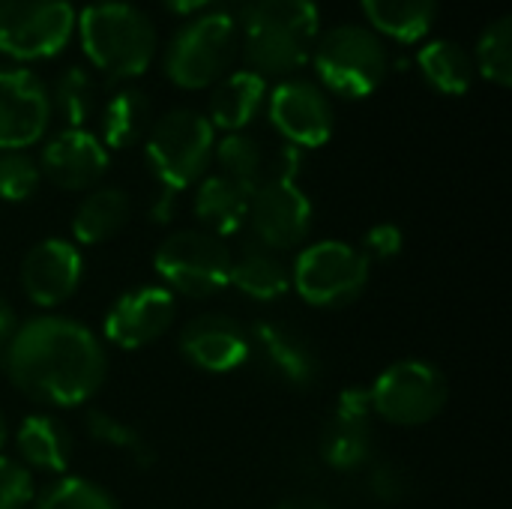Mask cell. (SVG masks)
Here are the masks:
<instances>
[{"mask_svg": "<svg viewBox=\"0 0 512 509\" xmlns=\"http://www.w3.org/2000/svg\"><path fill=\"white\" fill-rule=\"evenodd\" d=\"M3 372L33 402L72 408L99 393L108 363L99 339L87 327L69 318L42 315L9 336Z\"/></svg>", "mask_w": 512, "mask_h": 509, "instance_id": "6da1fadb", "label": "cell"}, {"mask_svg": "<svg viewBox=\"0 0 512 509\" xmlns=\"http://www.w3.org/2000/svg\"><path fill=\"white\" fill-rule=\"evenodd\" d=\"M237 27L249 72L267 81L288 78L312 60L321 18L315 0H255Z\"/></svg>", "mask_w": 512, "mask_h": 509, "instance_id": "7a4b0ae2", "label": "cell"}, {"mask_svg": "<svg viewBox=\"0 0 512 509\" xmlns=\"http://www.w3.org/2000/svg\"><path fill=\"white\" fill-rule=\"evenodd\" d=\"M216 147V129L210 120L192 108H174L150 123L147 132V165L159 180V198L153 204V219L168 222L174 201L207 171Z\"/></svg>", "mask_w": 512, "mask_h": 509, "instance_id": "3957f363", "label": "cell"}, {"mask_svg": "<svg viewBox=\"0 0 512 509\" xmlns=\"http://www.w3.org/2000/svg\"><path fill=\"white\" fill-rule=\"evenodd\" d=\"M87 60L111 81L138 78L156 54V27L132 3L96 0L75 18Z\"/></svg>", "mask_w": 512, "mask_h": 509, "instance_id": "277c9868", "label": "cell"}, {"mask_svg": "<svg viewBox=\"0 0 512 509\" xmlns=\"http://www.w3.org/2000/svg\"><path fill=\"white\" fill-rule=\"evenodd\" d=\"M312 63L321 84L345 99H363L375 93L390 72L384 39L360 24H339L318 36Z\"/></svg>", "mask_w": 512, "mask_h": 509, "instance_id": "5b68a950", "label": "cell"}, {"mask_svg": "<svg viewBox=\"0 0 512 509\" xmlns=\"http://www.w3.org/2000/svg\"><path fill=\"white\" fill-rule=\"evenodd\" d=\"M240 45V27L222 12L186 21L165 48V75L183 90H201L225 78Z\"/></svg>", "mask_w": 512, "mask_h": 509, "instance_id": "8992f818", "label": "cell"}, {"mask_svg": "<svg viewBox=\"0 0 512 509\" xmlns=\"http://www.w3.org/2000/svg\"><path fill=\"white\" fill-rule=\"evenodd\" d=\"M447 378L426 360H399L369 387L372 414L393 426L432 423L447 408Z\"/></svg>", "mask_w": 512, "mask_h": 509, "instance_id": "52a82bcc", "label": "cell"}, {"mask_svg": "<svg viewBox=\"0 0 512 509\" xmlns=\"http://www.w3.org/2000/svg\"><path fill=\"white\" fill-rule=\"evenodd\" d=\"M309 306L336 309L360 297L369 282V258L339 240H324L300 252L291 276Z\"/></svg>", "mask_w": 512, "mask_h": 509, "instance_id": "ba28073f", "label": "cell"}, {"mask_svg": "<svg viewBox=\"0 0 512 509\" xmlns=\"http://www.w3.org/2000/svg\"><path fill=\"white\" fill-rule=\"evenodd\" d=\"M69 0H0V51L15 60H42L66 48L75 33Z\"/></svg>", "mask_w": 512, "mask_h": 509, "instance_id": "9c48e42d", "label": "cell"}, {"mask_svg": "<svg viewBox=\"0 0 512 509\" xmlns=\"http://www.w3.org/2000/svg\"><path fill=\"white\" fill-rule=\"evenodd\" d=\"M156 273L186 297H210L228 285L231 252L207 231H177L156 249Z\"/></svg>", "mask_w": 512, "mask_h": 509, "instance_id": "30bf717a", "label": "cell"}, {"mask_svg": "<svg viewBox=\"0 0 512 509\" xmlns=\"http://www.w3.org/2000/svg\"><path fill=\"white\" fill-rule=\"evenodd\" d=\"M246 219L255 231V243L282 252L300 246L309 237L312 204L294 180L270 177L249 195Z\"/></svg>", "mask_w": 512, "mask_h": 509, "instance_id": "8fae6325", "label": "cell"}, {"mask_svg": "<svg viewBox=\"0 0 512 509\" xmlns=\"http://www.w3.org/2000/svg\"><path fill=\"white\" fill-rule=\"evenodd\" d=\"M270 120L279 129V135L297 147V150H312L330 141L333 135V105L330 96L303 78H285L267 99Z\"/></svg>", "mask_w": 512, "mask_h": 509, "instance_id": "7c38bea8", "label": "cell"}, {"mask_svg": "<svg viewBox=\"0 0 512 509\" xmlns=\"http://www.w3.org/2000/svg\"><path fill=\"white\" fill-rule=\"evenodd\" d=\"M51 123L48 87L27 69H0V150L36 144Z\"/></svg>", "mask_w": 512, "mask_h": 509, "instance_id": "4fadbf2b", "label": "cell"}, {"mask_svg": "<svg viewBox=\"0 0 512 509\" xmlns=\"http://www.w3.org/2000/svg\"><path fill=\"white\" fill-rule=\"evenodd\" d=\"M375 453V429H372V405L369 390L351 387L345 390L321 432V459L333 471H357L369 465Z\"/></svg>", "mask_w": 512, "mask_h": 509, "instance_id": "5bb4252c", "label": "cell"}, {"mask_svg": "<svg viewBox=\"0 0 512 509\" xmlns=\"http://www.w3.org/2000/svg\"><path fill=\"white\" fill-rule=\"evenodd\" d=\"M174 324V297L162 285H144L123 294L105 315V339L117 348L138 351L162 339Z\"/></svg>", "mask_w": 512, "mask_h": 509, "instance_id": "9a60e30c", "label": "cell"}, {"mask_svg": "<svg viewBox=\"0 0 512 509\" xmlns=\"http://www.w3.org/2000/svg\"><path fill=\"white\" fill-rule=\"evenodd\" d=\"M84 276V258L75 243L48 237L36 243L21 261V288L36 306L66 303Z\"/></svg>", "mask_w": 512, "mask_h": 509, "instance_id": "2e32d148", "label": "cell"}, {"mask_svg": "<svg viewBox=\"0 0 512 509\" xmlns=\"http://www.w3.org/2000/svg\"><path fill=\"white\" fill-rule=\"evenodd\" d=\"M39 174L66 192H81L99 183L108 171L105 144L87 129H63L57 132L39 156Z\"/></svg>", "mask_w": 512, "mask_h": 509, "instance_id": "e0dca14e", "label": "cell"}, {"mask_svg": "<svg viewBox=\"0 0 512 509\" xmlns=\"http://www.w3.org/2000/svg\"><path fill=\"white\" fill-rule=\"evenodd\" d=\"M183 357L204 372H231L252 354L249 333L225 315H201L180 333Z\"/></svg>", "mask_w": 512, "mask_h": 509, "instance_id": "ac0fdd59", "label": "cell"}, {"mask_svg": "<svg viewBox=\"0 0 512 509\" xmlns=\"http://www.w3.org/2000/svg\"><path fill=\"white\" fill-rule=\"evenodd\" d=\"M249 345L258 354L261 366L285 387L306 390L318 381V372H321L318 357H315L312 345L297 330H291L285 324L261 321L252 327Z\"/></svg>", "mask_w": 512, "mask_h": 509, "instance_id": "d6986e66", "label": "cell"}, {"mask_svg": "<svg viewBox=\"0 0 512 509\" xmlns=\"http://www.w3.org/2000/svg\"><path fill=\"white\" fill-rule=\"evenodd\" d=\"M267 102V81L249 69L231 72L216 81L210 93V126L222 132H243Z\"/></svg>", "mask_w": 512, "mask_h": 509, "instance_id": "ffe728a7", "label": "cell"}, {"mask_svg": "<svg viewBox=\"0 0 512 509\" xmlns=\"http://www.w3.org/2000/svg\"><path fill=\"white\" fill-rule=\"evenodd\" d=\"M228 282L240 294L261 300V303H270V300H279L291 288V273L273 249H267L261 243H249L240 249L237 258L231 255Z\"/></svg>", "mask_w": 512, "mask_h": 509, "instance_id": "44dd1931", "label": "cell"}, {"mask_svg": "<svg viewBox=\"0 0 512 509\" xmlns=\"http://www.w3.org/2000/svg\"><path fill=\"white\" fill-rule=\"evenodd\" d=\"M18 456L24 459V468L45 471V474H63L72 456V441L63 423H57L48 414H33L18 426L15 435Z\"/></svg>", "mask_w": 512, "mask_h": 509, "instance_id": "7402d4cb", "label": "cell"}, {"mask_svg": "<svg viewBox=\"0 0 512 509\" xmlns=\"http://www.w3.org/2000/svg\"><path fill=\"white\" fill-rule=\"evenodd\" d=\"M369 30L396 42L423 39L438 15V0H360Z\"/></svg>", "mask_w": 512, "mask_h": 509, "instance_id": "603a6c76", "label": "cell"}, {"mask_svg": "<svg viewBox=\"0 0 512 509\" xmlns=\"http://www.w3.org/2000/svg\"><path fill=\"white\" fill-rule=\"evenodd\" d=\"M249 213V195L225 180L222 174L204 177L195 192V216L201 219L204 231L213 237H231L243 228Z\"/></svg>", "mask_w": 512, "mask_h": 509, "instance_id": "cb8c5ba5", "label": "cell"}, {"mask_svg": "<svg viewBox=\"0 0 512 509\" xmlns=\"http://www.w3.org/2000/svg\"><path fill=\"white\" fill-rule=\"evenodd\" d=\"M129 219V195L117 186L93 189L75 210L72 234L81 246H96L102 240H111Z\"/></svg>", "mask_w": 512, "mask_h": 509, "instance_id": "d4e9b609", "label": "cell"}, {"mask_svg": "<svg viewBox=\"0 0 512 509\" xmlns=\"http://www.w3.org/2000/svg\"><path fill=\"white\" fill-rule=\"evenodd\" d=\"M417 66L423 72V78L447 96H462L471 90L474 81V57L465 45H459L456 39H432L420 48L417 54Z\"/></svg>", "mask_w": 512, "mask_h": 509, "instance_id": "484cf974", "label": "cell"}, {"mask_svg": "<svg viewBox=\"0 0 512 509\" xmlns=\"http://www.w3.org/2000/svg\"><path fill=\"white\" fill-rule=\"evenodd\" d=\"M150 132V99L135 87L117 90L102 111V144L126 150Z\"/></svg>", "mask_w": 512, "mask_h": 509, "instance_id": "4316f807", "label": "cell"}, {"mask_svg": "<svg viewBox=\"0 0 512 509\" xmlns=\"http://www.w3.org/2000/svg\"><path fill=\"white\" fill-rule=\"evenodd\" d=\"M213 159L219 165V174L225 180H231L234 186H240L246 195H252L267 180L264 177L267 153L255 138H249L243 132H228L222 141H216Z\"/></svg>", "mask_w": 512, "mask_h": 509, "instance_id": "83f0119b", "label": "cell"}, {"mask_svg": "<svg viewBox=\"0 0 512 509\" xmlns=\"http://www.w3.org/2000/svg\"><path fill=\"white\" fill-rule=\"evenodd\" d=\"M51 96V111L57 108V114L63 117V123L69 129H81L87 123V117L93 114L96 105V84L90 78L87 69L81 66H69L57 75Z\"/></svg>", "mask_w": 512, "mask_h": 509, "instance_id": "f1b7e54d", "label": "cell"}, {"mask_svg": "<svg viewBox=\"0 0 512 509\" xmlns=\"http://www.w3.org/2000/svg\"><path fill=\"white\" fill-rule=\"evenodd\" d=\"M474 69L498 87L512 84V21L510 15L495 18L477 39L474 48Z\"/></svg>", "mask_w": 512, "mask_h": 509, "instance_id": "f546056e", "label": "cell"}, {"mask_svg": "<svg viewBox=\"0 0 512 509\" xmlns=\"http://www.w3.org/2000/svg\"><path fill=\"white\" fill-rule=\"evenodd\" d=\"M84 429H87V435H90L96 444H105V447H114V450L132 456L141 468H147V465L156 462L150 444H147L129 423H123V420H117V417H111V414H105V411H87Z\"/></svg>", "mask_w": 512, "mask_h": 509, "instance_id": "4dcf8cb0", "label": "cell"}, {"mask_svg": "<svg viewBox=\"0 0 512 509\" xmlns=\"http://www.w3.org/2000/svg\"><path fill=\"white\" fill-rule=\"evenodd\" d=\"M33 509H120L117 501L99 489L90 480L81 477H63L57 483H51L39 498Z\"/></svg>", "mask_w": 512, "mask_h": 509, "instance_id": "1f68e13d", "label": "cell"}, {"mask_svg": "<svg viewBox=\"0 0 512 509\" xmlns=\"http://www.w3.org/2000/svg\"><path fill=\"white\" fill-rule=\"evenodd\" d=\"M42 174L39 165L24 153V150H6L0 156V198L3 201H27Z\"/></svg>", "mask_w": 512, "mask_h": 509, "instance_id": "d6a6232c", "label": "cell"}, {"mask_svg": "<svg viewBox=\"0 0 512 509\" xmlns=\"http://www.w3.org/2000/svg\"><path fill=\"white\" fill-rule=\"evenodd\" d=\"M30 501H33L30 468L0 456V509H24Z\"/></svg>", "mask_w": 512, "mask_h": 509, "instance_id": "836d02e7", "label": "cell"}, {"mask_svg": "<svg viewBox=\"0 0 512 509\" xmlns=\"http://www.w3.org/2000/svg\"><path fill=\"white\" fill-rule=\"evenodd\" d=\"M408 486H411L408 474L393 462H378L369 471V492L381 504H399L408 495Z\"/></svg>", "mask_w": 512, "mask_h": 509, "instance_id": "e575fe53", "label": "cell"}, {"mask_svg": "<svg viewBox=\"0 0 512 509\" xmlns=\"http://www.w3.org/2000/svg\"><path fill=\"white\" fill-rule=\"evenodd\" d=\"M402 246H405L402 228L393 225V222H381V225H375V228L366 231L360 252L366 258H375V261H390V258H396L402 252Z\"/></svg>", "mask_w": 512, "mask_h": 509, "instance_id": "d590c367", "label": "cell"}, {"mask_svg": "<svg viewBox=\"0 0 512 509\" xmlns=\"http://www.w3.org/2000/svg\"><path fill=\"white\" fill-rule=\"evenodd\" d=\"M216 3V9L213 12H222V15H228L231 21H237L240 24V18L249 12V6L255 3V0H213Z\"/></svg>", "mask_w": 512, "mask_h": 509, "instance_id": "8d00e7d4", "label": "cell"}, {"mask_svg": "<svg viewBox=\"0 0 512 509\" xmlns=\"http://www.w3.org/2000/svg\"><path fill=\"white\" fill-rule=\"evenodd\" d=\"M12 333H15V312H12V306L0 297V345H6Z\"/></svg>", "mask_w": 512, "mask_h": 509, "instance_id": "74e56055", "label": "cell"}, {"mask_svg": "<svg viewBox=\"0 0 512 509\" xmlns=\"http://www.w3.org/2000/svg\"><path fill=\"white\" fill-rule=\"evenodd\" d=\"M213 0H165V6L177 15H189V12H198L204 6H210Z\"/></svg>", "mask_w": 512, "mask_h": 509, "instance_id": "f35d334b", "label": "cell"}, {"mask_svg": "<svg viewBox=\"0 0 512 509\" xmlns=\"http://www.w3.org/2000/svg\"><path fill=\"white\" fill-rule=\"evenodd\" d=\"M276 509H330L324 501L318 498H291V501H282Z\"/></svg>", "mask_w": 512, "mask_h": 509, "instance_id": "ab89813d", "label": "cell"}, {"mask_svg": "<svg viewBox=\"0 0 512 509\" xmlns=\"http://www.w3.org/2000/svg\"><path fill=\"white\" fill-rule=\"evenodd\" d=\"M6 438H9V429H6V420H3V414H0V447L6 444Z\"/></svg>", "mask_w": 512, "mask_h": 509, "instance_id": "60d3db41", "label": "cell"}]
</instances>
